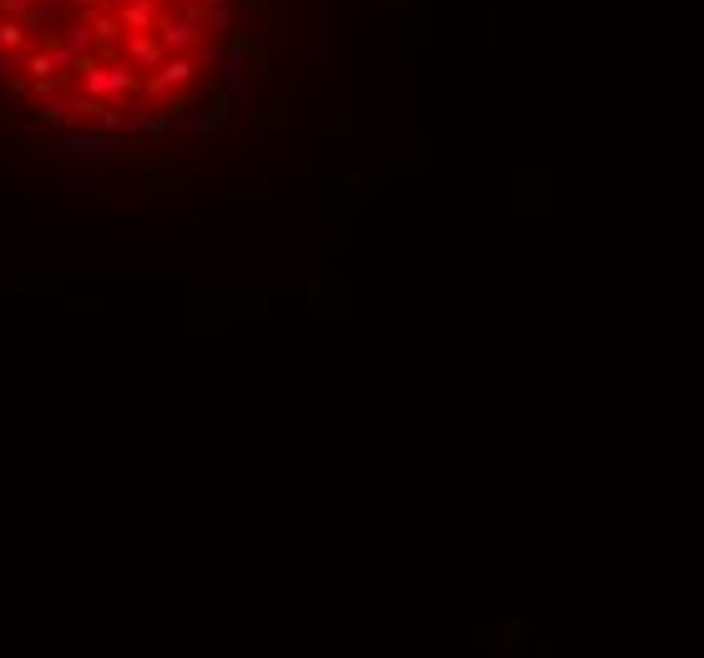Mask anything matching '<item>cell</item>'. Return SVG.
Segmentation results:
<instances>
[{
  "mask_svg": "<svg viewBox=\"0 0 704 658\" xmlns=\"http://www.w3.org/2000/svg\"><path fill=\"white\" fill-rule=\"evenodd\" d=\"M117 147V137H107V132H82V127H71V132H61V152L66 157H76V162H102L107 152Z\"/></svg>",
  "mask_w": 704,
  "mask_h": 658,
  "instance_id": "cell-3",
  "label": "cell"
},
{
  "mask_svg": "<svg viewBox=\"0 0 704 658\" xmlns=\"http://www.w3.org/2000/svg\"><path fill=\"white\" fill-rule=\"evenodd\" d=\"M198 71H203V66H198L188 51H178V56H168L158 71L142 81V92H147V97H178V92H188L193 81H198Z\"/></svg>",
  "mask_w": 704,
  "mask_h": 658,
  "instance_id": "cell-2",
  "label": "cell"
},
{
  "mask_svg": "<svg viewBox=\"0 0 704 658\" xmlns=\"http://www.w3.org/2000/svg\"><path fill=\"white\" fill-rule=\"evenodd\" d=\"M193 16L203 21L208 36H228V31H233V6H228V0H198Z\"/></svg>",
  "mask_w": 704,
  "mask_h": 658,
  "instance_id": "cell-9",
  "label": "cell"
},
{
  "mask_svg": "<svg viewBox=\"0 0 704 658\" xmlns=\"http://www.w3.org/2000/svg\"><path fill=\"white\" fill-rule=\"evenodd\" d=\"M31 6H36V0H0V16H21V21H26Z\"/></svg>",
  "mask_w": 704,
  "mask_h": 658,
  "instance_id": "cell-13",
  "label": "cell"
},
{
  "mask_svg": "<svg viewBox=\"0 0 704 658\" xmlns=\"http://www.w3.org/2000/svg\"><path fill=\"white\" fill-rule=\"evenodd\" d=\"M218 117L213 112H178V132H213Z\"/></svg>",
  "mask_w": 704,
  "mask_h": 658,
  "instance_id": "cell-11",
  "label": "cell"
},
{
  "mask_svg": "<svg viewBox=\"0 0 704 658\" xmlns=\"http://www.w3.org/2000/svg\"><path fill=\"white\" fill-rule=\"evenodd\" d=\"M61 51H56V41H51V51H26V76H31V92H41V87H56L61 81Z\"/></svg>",
  "mask_w": 704,
  "mask_h": 658,
  "instance_id": "cell-6",
  "label": "cell"
},
{
  "mask_svg": "<svg viewBox=\"0 0 704 658\" xmlns=\"http://www.w3.org/2000/svg\"><path fill=\"white\" fill-rule=\"evenodd\" d=\"M122 56H127V66H132V71H158V66L168 61V51H163L158 31H127Z\"/></svg>",
  "mask_w": 704,
  "mask_h": 658,
  "instance_id": "cell-5",
  "label": "cell"
},
{
  "mask_svg": "<svg viewBox=\"0 0 704 658\" xmlns=\"http://www.w3.org/2000/svg\"><path fill=\"white\" fill-rule=\"evenodd\" d=\"M203 36H208V31H203V21H198L193 11H188L183 21H168V16L158 21V41H163V51H168V56H178V51H193V46H203Z\"/></svg>",
  "mask_w": 704,
  "mask_h": 658,
  "instance_id": "cell-4",
  "label": "cell"
},
{
  "mask_svg": "<svg viewBox=\"0 0 704 658\" xmlns=\"http://www.w3.org/2000/svg\"><path fill=\"white\" fill-rule=\"evenodd\" d=\"M56 16H61V0H36V6L26 11V26H31V31H41V26H51Z\"/></svg>",
  "mask_w": 704,
  "mask_h": 658,
  "instance_id": "cell-10",
  "label": "cell"
},
{
  "mask_svg": "<svg viewBox=\"0 0 704 658\" xmlns=\"http://www.w3.org/2000/svg\"><path fill=\"white\" fill-rule=\"evenodd\" d=\"M117 16H122V31H158V6L152 0H117Z\"/></svg>",
  "mask_w": 704,
  "mask_h": 658,
  "instance_id": "cell-7",
  "label": "cell"
},
{
  "mask_svg": "<svg viewBox=\"0 0 704 658\" xmlns=\"http://www.w3.org/2000/svg\"><path fill=\"white\" fill-rule=\"evenodd\" d=\"M56 41H61V46H71V51H76V56H92V51H97V46H102V36H97V26H92V21H87V16H82V21H66V26H61V36H56Z\"/></svg>",
  "mask_w": 704,
  "mask_h": 658,
  "instance_id": "cell-8",
  "label": "cell"
},
{
  "mask_svg": "<svg viewBox=\"0 0 704 658\" xmlns=\"http://www.w3.org/2000/svg\"><path fill=\"white\" fill-rule=\"evenodd\" d=\"M522 633H527V623H522V618H512V623H507V628L497 633V643H502V648L512 653V648H522Z\"/></svg>",
  "mask_w": 704,
  "mask_h": 658,
  "instance_id": "cell-12",
  "label": "cell"
},
{
  "mask_svg": "<svg viewBox=\"0 0 704 658\" xmlns=\"http://www.w3.org/2000/svg\"><path fill=\"white\" fill-rule=\"evenodd\" d=\"M76 76H82V87L92 102H127L137 92V71L127 61H97V56H76Z\"/></svg>",
  "mask_w": 704,
  "mask_h": 658,
  "instance_id": "cell-1",
  "label": "cell"
}]
</instances>
